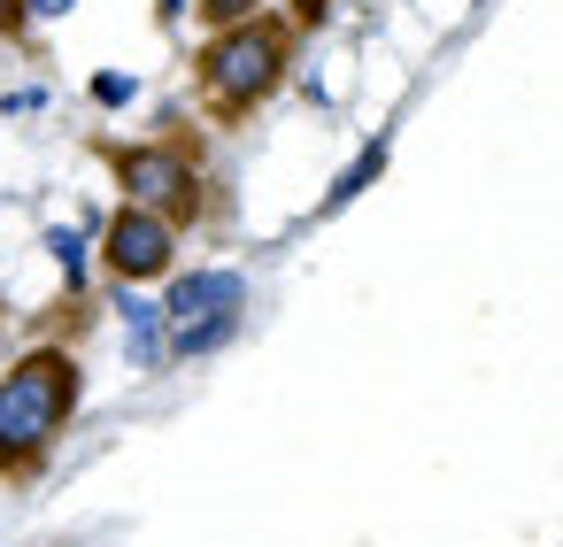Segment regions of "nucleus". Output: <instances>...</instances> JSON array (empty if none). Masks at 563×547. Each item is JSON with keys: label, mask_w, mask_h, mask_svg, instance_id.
Returning <instances> with one entry per match:
<instances>
[{"label": "nucleus", "mask_w": 563, "mask_h": 547, "mask_svg": "<svg viewBox=\"0 0 563 547\" xmlns=\"http://www.w3.org/2000/svg\"><path fill=\"white\" fill-rule=\"evenodd\" d=\"M78 393L86 370L70 347H32L9 362V378H0V478H32L55 455V439L78 416Z\"/></svg>", "instance_id": "1"}, {"label": "nucleus", "mask_w": 563, "mask_h": 547, "mask_svg": "<svg viewBox=\"0 0 563 547\" xmlns=\"http://www.w3.org/2000/svg\"><path fill=\"white\" fill-rule=\"evenodd\" d=\"M194 70H201V93H209L217 116H247V109H263L286 86V70H294V24L286 16H247V24L217 32Z\"/></svg>", "instance_id": "2"}, {"label": "nucleus", "mask_w": 563, "mask_h": 547, "mask_svg": "<svg viewBox=\"0 0 563 547\" xmlns=\"http://www.w3.org/2000/svg\"><path fill=\"white\" fill-rule=\"evenodd\" d=\"M109 170H117V193L140 201V209H163L178 232L201 216V170L178 139H147V147H109Z\"/></svg>", "instance_id": "3"}, {"label": "nucleus", "mask_w": 563, "mask_h": 547, "mask_svg": "<svg viewBox=\"0 0 563 547\" xmlns=\"http://www.w3.org/2000/svg\"><path fill=\"white\" fill-rule=\"evenodd\" d=\"M101 263L117 286H147V278H170L178 270V224L163 209H140L124 201L109 224H101Z\"/></svg>", "instance_id": "4"}, {"label": "nucleus", "mask_w": 563, "mask_h": 547, "mask_svg": "<svg viewBox=\"0 0 563 547\" xmlns=\"http://www.w3.org/2000/svg\"><path fill=\"white\" fill-rule=\"evenodd\" d=\"M217 309H247V278L209 263V270H170L163 286V316L170 324H194V316H217Z\"/></svg>", "instance_id": "5"}, {"label": "nucleus", "mask_w": 563, "mask_h": 547, "mask_svg": "<svg viewBox=\"0 0 563 547\" xmlns=\"http://www.w3.org/2000/svg\"><path fill=\"white\" fill-rule=\"evenodd\" d=\"M117 324H124V347H132V370H163L170 362V316H163V301H147V293H117Z\"/></svg>", "instance_id": "6"}, {"label": "nucleus", "mask_w": 563, "mask_h": 547, "mask_svg": "<svg viewBox=\"0 0 563 547\" xmlns=\"http://www.w3.org/2000/svg\"><path fill=\"white\" fill-rule=\"evenodd\" d=\"M232 339H240V309H217V316L170 324V362H201V355H224Z\"/></svg>", "instance_id": "7"}, {"label": "nucleus", "mask_w": 563, "mask_h": 547, "mask_svg": "<svg viewBox=\"0 0 563 547\" xmlns=\"http://www.w3.org/2000/svg\"><path fill=\"white\" fill-rule=\"evenodd\" d=\"M386 155H394V132H378V139H371V147H363V155H355V163L332 178V193H324V216H340L347 201H363V193L386 178Z\"/></svg>", "instance_id": "8"}, {"label": "nucleus", "mask_w": 563, "mask_h": 547, "mask_svg": "<svg viewBox=\"0 0 563 547\" xmlns=\"http://www.w3.org/2000/svg\"><path fill=\"white\" fill-rule=\"evenodd\" d=\"M47 255L63 270V293H86V232L78 224H47Z\"/></svg>", "instance_id": "9"}, {"label": "nucleus", "mask_w": 563, "mask_h": 547, "mask_svg": "<svg viewBox=\"0 0 563 547\" xmlns=\"http://www.w3.org/2000/svg\"><path fill=\"white\" fill-rule=\"evenodd\" d=\"M93 101H101V109H132V101H140V78H132V70H101V78H93Z\"/></svg>", "instance_id": "10"}, {"label": "nucleus", "mask_w": 563, "mask_h": 547, "mask_svg": "<svg viewBox=\"0 0 563 547\" xmlns=\"http://www.w3.org/2000/svg\"><path fill=\"white\" fill-rule=\"evenodd\" d=\"M194 9L217 24V32H232V24H247V16H263V0H194Z\"/></svg>", "instance_id": "11"}, {"label": "nucleus", "mask_w": 563, "mask_h": 547, "mask_svg": "<svg viewBox=\"0 0 563 547\" xmlns=\"http://www.w3.org/2000/svg\"><path fill=\"white\" fill-rule=\"evenodd\" d=\"M32 24V0H0V40H16Z\"/></svg>", "instance_id": "12"}, {"label": "nucleus", "mask_w": 563, "mask_h": 547, "mask_svg": "<svg viewBox=\"0 0 563 547\" xmlns=\"http://www.w3.org/2000/svg\"><path fill=\"white\" fill-rule=\"evenodd\" d=\"M0 109H9V116H32V109H47V93H40V86H24V93L0 101Z\"/></svg>", "instance_id": "13"}, {"label": "nucleus", "mask_w": 563, "mask_h": 547, "mask_svg": "<svg viewBox=\"0 0 563 547\" xmlns=\"http://www.w3.org/2000/svg\"><path fill=\"white\" fill-rule=\"evenodd\" d=\"M286 9H294V24H324V16H332V0H286Z\"/></svg>", "instance_id": "14"}, {"label": "nucleus", "mask_w": 563, "mask_h": 547, "mask_svg": "<svg viewBox=\"0 0 563 547\" xmlns=\"http://www.w3.org/2000/svg\"><path fill=\"white\" fill-rule=\"evenodd\" d=\"M78 0H32V24H55V16H70Z\"/></svg>", "instance_id": "15"}, {"label": "nucleus", "mask_w": 563, "mask_h": 547, "mask_svg": "<svg viewBox=\"0 0 563 547\" xmlns=\"http://www.w3.org/2000/svg\"><path fill=\"white\" fill-rule=\"evenodd\" d=\"M186 9H194V0H155V16H163V24H178Z\"/></svg>", "instance_id": "16"}]
</instances>
